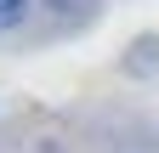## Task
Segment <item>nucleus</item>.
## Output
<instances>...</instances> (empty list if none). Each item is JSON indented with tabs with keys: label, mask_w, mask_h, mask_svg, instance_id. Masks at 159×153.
<instances>
[{
	"label": "nucleus",
	"mask_w": 159,
	"mask_h": 153,
	"mask_svg": "<svg viewBox=\"0 0 159 153\" xmlns=\"http://www.w3.org/2000/svg\"><path fill=\"white\" fill-rule=\"evenodd\" d=\"M17 17H23V0H0V28L17 23Z\"/></svg>",
	"instance_id": "1"
}]
</instances>
